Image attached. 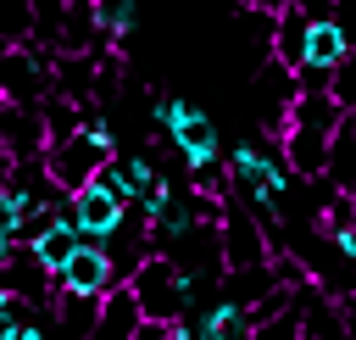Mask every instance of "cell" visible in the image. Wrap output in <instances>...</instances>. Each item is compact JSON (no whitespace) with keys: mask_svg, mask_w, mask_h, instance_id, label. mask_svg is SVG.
Here are the masks:
<instances>
[{"mask_svg":"<svg viewBox=\"0 0 356 340\" xmlns=\"http://www.w3.org/2000/svg\"><path fill=\"white\" fill-rule=\"evenodd\" d=\"M128 290L139 301V318L145 323H184L189 318V279L172 268V256L150 251L134 273H128Z\"/></svg>","mask_w":356,"mask_h":340,"instance_id":"6da1fadb","label":"cell"},{"mask_svg":"<svg viewBox=\"0 0 356 340\" xmlns=\"http://www.w3.org/2000/svg\"><path fill=\"white\" fill-rule=\"evenodd\" d=\"M50 67L56 50L44 45H0V100L6 106H39L50 95Z\"/></svg>","mask_w":356,"mask_h":340,"instance_id":"7a4b0ae2","label":"cell"},{"mask_svg":"<svg viewBox=\"0 0 356 340\" xmlns=\"http://www.w3.org/2000/svg\"><path fill=\"white\" fill-rule=\"evenodd\" d=\"M217 245H222V268H261L273 262V240L267 229L245 212V201L228 190L222 206H217Z\"/></svg>","mask_w":356,"mask_h":340,"instance_id":"3957f363","label":"cell"},{"mask_svg":"<svg viewBox=\"0 0 356 340\" xmlns=\"http://www.w3.org/2000/svg\"><path fill=\"white\" fill-rule=\"evenodd\" d=\"M228 167V190L239 195V201H256V195H289V167H284V156L278 150H261V145H234V156L222 162Z\"/></svg>","mask_w":356,"mask_h":340,"instance_id":"277c9868","label":"cell"},{"mask_svg":"<svg viewBox=\"0 0 356 340\" xmlns=\"http://www.w3.org/2000/svg\"><path fill=\"white\" fill-rule=\"evenodd\" d=\"M106 156H117V145H106V139H95V134H72V139H56V145H44V173H50V184L56 190H83L89 178H95V167L106 162Z\"/></svg>","mask_w":356,"mask_h":340,"instance_id":"5b68a950","label":"cell"},{"mask_svg":"<svg viewBox=\"0 0 356 340\" xmlns=\"http://www.w3.org/2000/svg\"><path fill=\"white\" fill-rule=\"evenodd\" d=\"M250 89H256V117H261V128L267 134H284V123H289V106H295V67H284L278 56H267V61H256V78H250Z\"/></svg>","mask_w":356,"mask_h":340,"instance_id":"8992f818","label":"cell"},{"mask_svg":"<svg viewBox=\"0 0 356 340\" xmlns=\"http://www.w3.org/2000/svg\"><path fill=\"white\" fill-rule=\"evenodd\" d=\"M161 139H172V150L184 156V167H200V162H217V156H222L217 123H211L200 106H189V100H178V111H172V123H167Z\"/></svg>","mask_w":356,"mask_h":340,"instance_id":"52a82bcc","label":"cell"},{"mask_svg":"<svg viewBox=\"0 0 356 340\" xmlns=\"http://www.w3.org/2000/svg\"><path fill=\"white\" fill-rule=\"evenodd\" d=\"M111 284H117V273H111V256H106V245H100V240H78V251L56 268V290L106 295Z\"/></svg>","mask_w":356,"mask_h":340,"instance_id":"ba28073f","label":"cell"},{"mask_svg":"<svg viewBox=\"0 0 356 340\" xmlns=\"http://www.w3.org/2000/svg\"><path fill=\"white\" fill-rule=\"evenodd\" d=\"M278 156H284L289 178H323V167H328V128L284 123V134H278Z\"/></svg>","mask_w":356,"mask_h":340,"instance_id":"9c48e42d","label":"cell"},{"mask_svg":"<svg viewBox=\"0 0 356 340\" xmlns=\"http://www.w3.org/2000/svg\"><path fill=\"white\" fill-rule=\"evenodd\" d=\"M122 201H111L106 190H95V184H83V190H72L67 195V217H72V229H78V240H106L117 223H122Z\"/></svg>","mask_w":356,"mask_h":340,"instance_id":"30bf717a","label":"cell"},{"mask_svg":"<svg viewBox=\"0 0 356 340\" xmlns=\"http://www.w3.org/2000/svg\"><path fill=\"white\" fill-rule=\"evenodd\" d=\"M245 334H250L245 307L228 295H211L200 312H189V340H245Z\"/></svg>","mask_w":356,"mask_h":340,"instance_id":"8fae6325","label":"cell"},{"mask_svg":"<svg viewBox=\"0 0 356 340\" xmlns=\"http://www.w3.org/2000/svg\"><path fill=\"white\" fill-rule=\"evenodd\" d=\"M139 323H145V318H139V301H134V290H128V284H111V290L100 295V312H95V329H89V340H128Z\"/></svg>","mask_w":356,"mask_h":340,"instance_id":"7c38bea8","label":"cell"},{"mask_svg":"<svg viewBox=\"0 0 356 340\" xmlns=\"http://www.w3.org/2000/svg\"><path fill=\"white\" fill-rule=\"evenodd\" d=\"M323 178H328V190H356V111H339V123L328 128Z\"/></svg>","mask_w":356,"mask_h":340,"instance_id":"4fadbf2b","label":"cell"},{"mask_svg":"<svg viewBox=\"0 0 356 340\" xmlns=\"http://www.w3.org/2000/svg\"><path fill=\"white\" fill-rule=\"evenodd\" d=\"M350 56V39L339 33V22L334 17H306V50H300V61H312V67H339Z\"/></svg>","mask_w":356,"mask_h":340,"instance_id":"5bb4252c","label":"cell"},{"mask_svg":"<svg viewBox=\"0 0 356 340\" xmlns=\"http://www.w3.org/2000/svg\"><path fill=\"white\" fill-rule=\"evenodd\" d=\"M28 251H33V256H39V262H44L50 273H56V268H61V262H67V256L78 251V229H72L67 206L56 212V223H50V229H39V234L28 240Z\"/></svg>","mask_w":356,"mask_h":340,"instance_id":"9a60e30c","label":"cell"},{"mask_svg":"<svg viewBox=\"0 0 356 340\" xmlns=\"http://www.w3.org/2000/svg\"><path fill=\"white\" fill-rule=\"evenodd\" d=\"M78 111H83L78 100H67V95H56V89H50V95L39 100V123H44V145H56V139H72V134H78Z\"/></svg>","mask_w":356,"mask_h":340,"instance_id":"2e32d148","label":"cell"},{"mask_svg":"<svg viewBox=\"0 0 356 340\" xmlns=\"http://www.w3.org/2000/svg\"><path fill=\"white\" fill-rule=\"evenodd\" d=\"M289 123H306V128H334V123H339V106L328 100V89H323V95H295Z\"/></svg>","mask_w":356,"mask_h":340,"instance_id":"e0dca14e","label":"cell"},{"mask_svg":"<svg viewBox=\"0 0 356 340\" xmlns=\"http://www.w3.org/2000/svg\"><path fill=\"white\" fill-rule=\"evenodd\" d=\"M28 39H33L28 0H0V45H28Z\"/></svg>","mask_w":356,"mask_h":340,"instance_id":"ac0fdd59","label":"cell"},{"mask_svg":"<svg viewBox=\"0 0 356 340\" xmlns=\"http://www.w3.org/2000/svg\"><path fill=\"white\" fill-rule=\"evenodd\" d=\"M89 184H95V190H106V195H111V201H122V206L134 201V184H128V173H122V156H106V162L95 167V178H89Z\"/></svg>","mask_w":356,"mask_h":340,"instance_id":"d6986e66","label":"cell"},{"mask_svg":"<svg viewBox=\"0 0 356 340\" xmlns=\"http://www.w3.org/2000/svg\"><path fill=\"white\" fill-rule=\"evenodd\" d=\"M328 100H334L339 111H356V50L328 72Z\"/></svg>","mask_w":356,"mask_h":340,"instance_id":"ffe728a7","label":"cell"},{"mask_svg":"<svg viewBox=\"0 0 356 340\" xmlns=\"http://www.w3.org/2000/svg\"><path fill=\"white\" fill-rule=\"evenodd\" d=\"M245 340H300V307L289 301V307H284L278 318H267V323H256V329H250Z\"/></svg>","mask_w":356,"mask_h":340,"instance_id":"44dd1931","label":"cell"},{"mask_svg":"<svg viewBox=\"0 0 356 340\" xmlns=\"http://www.w3.org/2000/svg\"><path fill=\"white\" fill-rule=\"evenodd\" d=\"M17 223H22V206L0 190V234H6V240H17Z\"/></svg>","mask_w":356,"mask_h":340,"instance_id":"7402d4cb","label":"cell"},{"mask_svg":"<svg viewBox=\"0 0 356 340\" xmlns=\"http://www.w3.org/2000/svg\"><path fill=\"white\" fill-rule=\"evenodd\" d=\"M11 245H17V240H6V234H0V262H6V256H11Z\"/></svg>","mask_w":356,"mask_h":340,"instance_id":"603a6c76","label":"cell"}]
</instances>
